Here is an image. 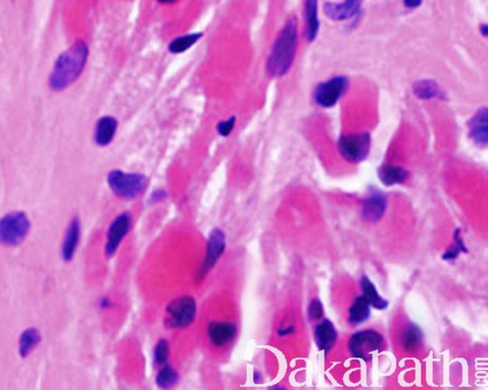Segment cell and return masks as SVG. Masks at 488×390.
<instances>
[{
  "label": "cell",
  "mask_w": 488,
  "mask_h": 390,
  "mask_svg": "<svg viewBox=\"0 0 488 390\" xmlns=\"http://www.w3.org/2000/svg\"><path fill=\"white\" fill-rule=\"evenodd\" d=\"M226 248V235L219 227L212 229L209 234L205 261H203L198 279L202 280L211 270L223 255Z\"/></svg>",
  "instance_id": "obj_10"
},
{
  "label": "cell",
  "mask_w": 488,
  "mask_h": 390,
  "mask_svg": "<svg viewBox=\"0 0 488 390\" xmlns=\"http://www.w3.org/2000/svg\"><path fill=\"white\" fill-rule=\"evenodd\" d=\"M318 7V0H305V23H306L307 38L309 41H314L320 29Z\"/></svg>",
  "instance_id": "obj_19"
},
{
  "label": "cell",
  "mask_w": 488,
  "mask_h": 390,
  "mask_svg": "<svg viewBox=\"0 0 488 390\" xmlns=\"http://www.w3.org/2000/svg\"><path fill=\"white\" fill-rule=\"evenodd\" d=\"M371 146V138L368 133L343 136L339 140V151L349 162H361L367 158Z\"/></svg>",
  "instance_id": "obj_7"
},
{
  "label": "cell",
  "mask_w": 488,
  "mask_h": 390,
  "mask_svg": "<svg viewBox=\"0 0 488 390\" xmlns=\"http://www.w3.org/2000/svg\"><path fill=\"white\" fill-rule=\"evenodd\" d=\"M422 333L420 327L416 324H411L401 336V344L404 349L408 352H413L422 344Z\"/></svg>",
  "instance_id": "obj_25"
},
{
  "label": "cell",
  "mask_w": 488,
  "mask_h": 390,
  "mask_svg": "<svg viewBox=\"0 0 488 390\" xmlns=\"http://www.w3.org/2000/svg\"><path fill=\"white\" fill-rule=\"evenodd\" d=\"M413 89L415 95L421 99H434L442 95L439 85L433 80L417 81L413 86Z\"/></svg>",
  "instance_id": "obj_26"
},
{
  "label": "cell",
  "mask_w": 488,
  "mask_h": 390,
  "mask_svg": "<svg viewBox=\"0 0 488 390\" xmlns=\"http://www.w3.org/2000/svg\"><path fill=\"white\" fill-rule=\"evenodd\" d=\"M31 230V222L24 212H11L0 219V243L8 247L22 245Z\"/></svg>",
  "instance_id": "obj_4"
},
{
  "label": "cell",
  "mask_w": 488,
  "mask_h": 390,
  "mask_svg": "<svg viewBox=\"0 0 488 390\" xmlns=\"http://www.w3.org/2000/svg\"><path fill=\"white\" fill-rule=\"evenodd\" d=\"M378 178L386 187L401 185L408 179V172L403 167L385 166L378 170Z\"/></svg>",
  "instance_id": "obj_22"
},
{
  "label": "cell",
  "mask_w": 488,
  "mask_h": 390,
  "mask_svg": "<svg viewBox=\"0 0 488 390\" xmlns=\"http://www.w3.org/2000/svg\"><path fill=\"white\" fill-rule=\"evenodd\" d=\"M207 334L211 344L215 347H225L237 337L236 324L230 322H212L208 326Z\"/></svg>",
  "instance_id": "obj_11"
},
{
  "label": "cell",
  "mask_w": 488,
  "mask_h": 390,
  "mask_svg": "<svg viewBox=\"0 0 488 390\" xmlns=\"http://www.w3.org/2000/svg\"><path fill=\"white\" fill-rule=\"evenodd\" d=\"M314 338L316 345L320 352L328 353L335 347L337 339H338V333L335 328V326L328 319L320 322L317 326L315 327Z\"/></svg>",
  "instance_id": "obj_17"
},
{
  "label": "cell",
  "mask_w": 488,
  "mask_h": 390,
  "mask_svg": "<svg viewBox=\"0 0 488 390\" xmlns=\"http://www.w3.org/2000/svg\"><path fill=\"white\" fill-rule=\"evenodd\" d=\"M385 345L382 334L373 329L356 332L348 342V350L352 357L364 362L371 361L376 353L380 352Z\"/></svg>",
  "instance_id": "obj_6"
},
{
  "label": "cell",
  "mask_w": 488,
  "mask_h": 390,
  "mask_svg": "<svg viewBox=\"0 0 488 390\" xmlns=\"http://www.w3.org/2000/svg\"><path fill=\"white\" fill-rule=\"evenodd\" d=\"M41 342V334L36 327H29L20 334L18 341V353L20 357L26 358Z\"/></svg>",
  "instance_id": "obj_18"
},
{
  "label": "cell",
  "mask_w": 488,
  "mask_h": 390,
  "mask_svg": "<svg viewBox=\"0 0 488 390\" xmlns=\"http://www.w3.org/2000/svg\"><path fill=\"white\" fill-rule=\"evenodd\" d=\"M260 381H262V376H260V373H257V371H256V373H254V383L255 384H260Z\"/></svg>",
  "instance_id": "obj_35"
},
{
  "label": "cell",
  "mask_w": 488,
  "mask_h": 390,
  "mask_svg": "<svg viewBox=\"0 0 488 390\" xmlns=\"http://www.w3.org/2000/svg\"><path fill=\"white\" fill-rule=\"evenodd\" d=\"M360 282H361L362 296L369 303L370 306H373V308L378 310H383L388 308L390 303L378 294L375 284L370 281L367 276H365V275L362 276Z\"/></svg>",
  "instance_id": "obj_21"
},
{
  "label": "cell",
  "mask_w": 488,
  "mask_h": 390,
  "mask_svg": "<svg viewBox=\"0 0 488 390\" xmlns=\"http://www.w3.org/2000/svg\"><path fill=\"white\" fill-rule=\"evenodd\" d=\"M179 375L171 366H161L156 376V384L161 389H170L179 383Z\"/></svg>",
  "instance_id": "obj_24"
},
{
  "label": "cell",
  "mask_w": 488,
  "mask_h": 390,
  "mask_svg": "<svg viewBox=\"0 0 488 390\" xmlns=\"http://www.w3.org/2000/svg\"><path fill=\"white\" fill-rule=\"evenodd\" d=\"M158 1L161 4H172L175 3L177 0H158Z\"/></svg>",
  "instance_id": "obj_36"
},
{
  "label": "cell",
  "mask_w": 488,
  "mask_h": 390,
  "mask_svg": "<svg viewBox=\"0 0 488 390\" xmlns=\"http://www.w3.org/2000/svg\"><path fill=\"white\" fill-rule=\"evenodd\" d=\"M386 206L385 196L378 191H373L362 204V217L365 221L377 222L385 215Z\"/></svg>",
  "instance_id": "obj_15"
},
{
  "label": "cell",
  "mask_w": 488,
  "mask_h": 390,
  "mask_svg": "<svg viewBox=\"0 0 488 390\" xmlns=\"http://www.w3.org/2000/svg\"><path fill=\"white\" fill-rule=\"evenodd\" d=\"M364 0H344L343 2H326L323 13L330 20L343 22L353 17L361 9Z\"/></svg>",
  "instance_id": "obj_12"
},
{
  "label": "cell",
  "mask_w": 488,
  "mask_h": 390,
  "mask_svg": "<svg viewBox=\"0 0 488 390\" xmlns=\"http://www.w3.org/2000/svg\"><path fill=\"white\" fill-rule=\"evenodd\" d=\"M167 198H168V194H167L166 190L156 189L151 194L150 201L152 203H158L165 201Z\"/></svg>",
  "instance_id": "obj_31"
},
{
  "label": "cell",
  "mask_w": 488,
  "mask_h": 390,
  "mask_svg": "<svg viewBox=\"0 0 488 390\" xmlns=\"http://www.w3.org/2000/svg\"><path fill=\"white\" fill-rule=\"evenodd\" d=\"M203 36L202 32H195L177 36L168 44L169 53L172 55H181L192 48L200 41Z\"/></svg>",
  "instance_id": "obj_23"
},
{
  "label": "cell",
  "mask_w": 488,
  "mask_h": 390,
  "mask_svg": "<svg viewBox=\"0 0 488 390\" xmlns=\"http://www.w3.org/2000/svg\"><path fill=\"white\" fill-rule=\"evenodd\" d=\"M132 229V217L128 212H124L114 219L107 230L106 243L104 252L107 258L116 255L119 246Z\"/></svg>",
  "instance_id": "obj_9"
},
{
  "label": "cell",
  "mask_w": 488,
  "mask_h": 390,
  "mask_svg": "<svg viewBox=\"0 0 488 390\" xmlns=\"http://www.w3.org/2000/svg\"><path fill=\"white\" fill-rule=\"evenodd\" d=\"M119 122L113 116H103L96 123L94 141L98 147H107L116 137Z\"/></svg>",
  "instance_id": "obj_14"
},
{
  "label": "cell",
  "mask_w": 488,
  "mask_h": 390,
  "mask_svg": "<svg viewBox=\"0 0 488 390\" xmlns=\"http://www.w3.org/2000/svg\"><path fill=\"white\" fill-rule=\"evenodd\" d=\"M454 240H455V245L446 250V252L443 254V259L445 261L455 260L460 252H467L466 245H464V240L461 237L460 229H456L455 233H454Z\"/></svg>",
  "instance_id": "obj_28"
},
{
  "label": "cell",
  "mask_w": 488,
  "mask_h": 390,
  "mask_svg": "<svg viewBox=\"0 0 488 390\" xmlns=\"http://www.w3.org/2000/svg\"><path fill=\"white\" fill-rule=\"evenodd\" d=\"M89 59V47L83 41H77L59 55L49 77L50 88L54 92L64 91L74 85L82 75Z\"/></svg>",
  "instance_id": "obj_1"
},
{
  "label": "cell",
  "mask_w": 488,
  "mask_h": 390,
  "mask_svg": "<svg viewBox=\"0 0 488 390\" xmlns=\"http://www.w3.org/2000/svg\"><path fill=\"white\" fill-rule=\"evenodd\" d=\"M487 117V108L482 107L478 110L468 122L469 134L472 140L482 147H485L488 143Z\"/></svg>",
  "instance_id": "obj_16"
},
{
  "label": "cell",
  "mask_w": 488,
  "mask_h": 390,
  "mask_svg": "<svg viewBox=\"0 0 488 390\" xmlns=\"http://www.w3.org/2000/svg\"><path fill=\"white\" fill-rule=\"evenodd\" d=\"M293 331V327H286V328L280 329V331H278V333L280 335V336H287V335L291 334Z\"/></svg>",
  "instance_id": "obj_33"
},
{
  "label": "cell",
  "mask_w": 488,
  "mask_h": 390,
  "mask_svg": "<svg viewBox=\"0 0 488 390\" xmlns=\"http://www.w3.org/2000/svg\"><path fill=\"white\" fill-rule=\"evenodd\" d=\"M197 312V301L193 296L177 297L166 306L165 326L171 329L187 328L194 323Z\"/></svg>",
  "instance_id": "obj_5"
},
{
  "label": "cell",
  "mask_w": 488,
  "mask_h": 390,
  "mask_svg": "<svg viewBox=\"0 0 488 390\" xmlns=\"http://www.w3.org/2000/svg\"><path fill=\"white\" fill-rule=\"evenodd\" d=\"M297 47V25L296 18L292 17L276 36L267 62L266 71L270 77L283 78L290 71L296 57Z\"/></svg>",
  "instance_id": "obj_2"
},
{
  "label": "cell",
  "mask_w": 488,
  "mask_h": 390,
  "mask_svg": "<svg viewBox=\"0 0 488 390\" xmlns=\"http://www.w3.org/2000/svg\"><path fill=\"white\" fill-rule=\"evenodd\" d=\"M107 183L117 198L133 201L145 192L149 180L142 173H128L114 169L107 176Z\"/></svg>",
  "instance_id": "obj_3"
},
{
  "label": "cell",
  "mask_w": 488,
  "mask_h": 390,
  "mask_svg": "<svg viewBox=\"0 0 488 390\" xmlns=\"http://www.w3.org/2000/svg\"><path fill=\"white\" fill-rule=\"evenodd\" d=\"M237 117L231 116L229 119L221 120L216 124V132L221 137H229L236 127Z\"/></svg>",
  "instance_id": "obj_29"
},
{
  "label": "cell",
  "mask_w": 488,
  "mask_h": 390,
  "mask_svg": "<svg viewBox=\"0 0 488 390\" xmlns=\"http://www.w3.org/2000/svg\"><path fill=\"white\" fill-rule=\"evenodd\" d=\"M369 303L365 300L364 296H359L354 300L348 310V322L353 326H359L365 323L370 318Z\"/></svg>",
  "instance_id": "obj_20"
},
{
  "label": "cell",
  "mask_w": 488,
  "mask_h": 390,
  "mask_svg": "<svg viewBox=\"0 0 488 390\" xmlns=\"http://www.w3.org/2000/svg\"><path fill=\"white\" fill-rule=\"evenodd\" d=\"M422 0H404V6L408 9H415V8L421 6Z\"/></svg>",
  "instance_id": "obj_32"
},
{
  "label": "cell",
  "mask_w": 488,
  "mask_h": 390,
  "mask_svg": "<svg viewBox=\"0 0 488 390\" xmlns=\"http://www.w3.org/2000/svg\"><path fill=\"white\" fill-rule=\"evenodd\" d=\"M170 357V345L166 339H159L154 348L153 361L156 366H163L168 362Z\"/></svg>",
  "instance_id": "obj_27"
},
{
  "label": "cell",
  "mask_w": 488,
  "mask_h": 390,
  "mask_svg": "<svg viewBox=\"0 0 488 390\" xmlns=\"http://www.w3.org/2000/svg\"><path fill=\"white\" fill-rule=\"evenodd\" d=\"M347 87H348V80L343 75H338L320 83L314 92L316 103L323 108H331L336 106L339 99L346 93Z\"/></svg>",
  "instance_id": "obj_8"
},
{
  "label": "cell",
  "mask_w": 488,
  "mask_h": 390,
  "mask_svg": "<svg viewBox=\"0 0 488 390\" xmlns=\"http://www.w3.org/2000/svg\"><path fill=\"white\" fill-rule=\"evenodd\" d=\"M80 236H82V222L78 217H75L68 225L61 245V258L66 263H69L74 259L78 243H80Z\"/></svg>",
  "instance_id": "obj_13"
},
{
  "label": "cell",
  "mask_w": 488,
  "mask_h": 390,
  "mask_svg": "<svg viewBox=\"0 0 488 390\" xmlns=\"http://www.w3.org/2000/svg\"><path fill=\"white\" fill-rule=\"evenodd\" d=\"M101 308H110L112 303L111 301L108 299V298H103V299H101Z\"/></svg>",
  "instance_id": "obj_34"
},
{
  "label": "cell",
  "mask_w": 488,
  "mask_h": 390,
  "mask_svg": "<svg viewBox=\"0 0 488 390\" xmlns=\"http://www.w3.org/2000/svg\"><path fill=\"white\" fill-rule=\"evenodd\" d=\"M323 314H325V311H323L322 302L318 299L313 300L308 308V317H309L310 320L320 321L323 318Z\"/></svg>",
  "instance_id": "obj_30"
}]
</instances>
